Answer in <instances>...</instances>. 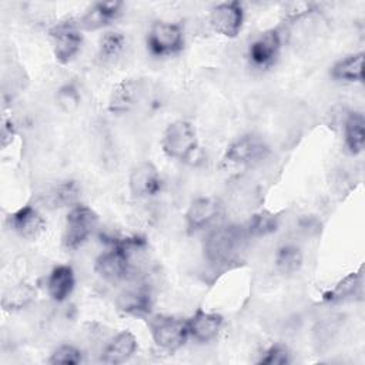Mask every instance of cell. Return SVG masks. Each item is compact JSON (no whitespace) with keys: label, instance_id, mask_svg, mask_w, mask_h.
<instances>
[{"label":"cell","instance_id":"1","mask_svg":"<svg viewBox=\"0 0 365 365\" xmlns=\"http://www.w3.org/2000/svg\"><path fill=\"white\" fill-rule=\"evenodd\" d=\"M161 148L170 158L178 161H188L198 150V138L194 125L187 120H177L167 125Z\"/></svg>","mask_w":365,"mask_h":365},{"label":"cell","instance_id":"2","mask_svg":"<svg viewBox=\"0 0 365 365\" xmlns=\"http://www.w3.org/2000/svg\"><path fill=\"white\" fill-rule=\"evenodd\" d=\"M147 325L155 345L168 352L180 349L190 338L187 321H182L177 317L164 314L153 315L148 319Z\"/></svg>","mask_w":365,"mask_h":365},{"label":"cell","instance_id":"3","mask_svg":"<svg viewBox=\"0 0 365 365\" xmlns=\"http://www.w3.org/2000/svg\"><path fill=\"white\" fill-rule=\"evenodd\" d=\"M244 240V231L234 225L218 227L211 231L204 242V252L208 261L214 264L228 262L237 254L241 241Z\"/></svg>","mask_w":365,"mask_h":365},{"label":"cell","instance_id":"4","mask_svg":"<svg viewBox=\"0 0 365 365\" xmlns=\"http://www.w3.org/2000/svg\"><path fill=\"white\" fill-rule=\"evenodd\" d=\"M98 222L97 214L87 205L73 207L67 217L63 232V245L67 250L80 248L91 235Z\"/></svg>","mask_w":365,"mask_h":365},{"label":"cell","instance_id":"5","mask_svg":"<svg viewBox=\"0 0 365 365\" xmlns=\"http://www.w3.org/2000/svg\"><path fill=\"white\" fill-rule=\"evenodd\" d=\"M147 46L154 56H171L182 50V27L171 21H154L147 34Z\"/></svg>","mask_w":365,"mask_h":365},{"label":"cell","instance_id":"6","mask_svg":"<svg viewBox=\"0 0 365 365\" xmlns=\"http://www.w3.org/2000/svg\"><path fill=\"white\" fill-rule=\"evenodd\" d=\"M50 38L54 57L61 64H67L68 61H71L77 56L83 44L80 27L73 20L57 23L50 30Z\"/></svg>","mask_w":365,"mask_h":365},{"label":"cell","instance_id":"7","mask_svg":"<svg viewBox=\"0 0 365 365\" xmlns=\"http://www.w3.org/2000/svg\"><path fill=\"white\" fill-rule=\"evenodd\" d=\"M131 259L118 240L111 241V247L101 252L94 261V271L106 281L117 282L130 274Z\"/></svg>","mask_w":365,"mask_h":365},{"label":"cell","instance_id":"8","mask_svg":"<svg viewBox=\"0 0 365 365\" xmlns=\"http://www.w3.org/2000/svg\"><path fill=\"white\" fill-rule=\"evenodd\" d=\"M268 154V145L257 134H244L234 140L225 150L222 161L235 165L252 164Z\"/></svg>","mask_w":365,"mask_h":365},{"label":"cell","instance_id":"9","mask_svg":"<svg viewBox=\"0 0 365 365\" xmlns=\"http://www.w3.org/2000/svg\"><path fill=\"white\" fill-rule=\"evenodd\" d=\"M244 23V9L240 1H224L210 11V24L218 34L232 38L241 31Z\"/></svg>","mask_w":365,"mask_h":365},{"label":"cell","instance_id":"10","mask_svg":"<svg viewBox=\"0 0 365 365\" xmlns=\"http://www.w3.org/2000/svg\"><path fill=\"white\" fill-rule=\"evenodd\" d=\"M128 188L134 197L145 198L158 194L161 190V178L153 163L144 161L137 164L128 177Z\"/></svg>","mask_w":365,"mask_h":365},{"label":"cell","instance_id":"11","mask_svg":"<svg viewBox=\"0 0 365 365\" xmlns=\"http://www.w3.org/2000/svg\"><path fill=\"white\" fill-rule=\"evenodd\" d=\"M221 211V204L212 197L195 198L185 212V227L188 232H195L208 227Z\"/></svg>","mask_w":365,"mask_h":365},{"label":"cell","instance_id":"12","mask_svg":"<svg viewBox=\"0 0 365 365\" xmlns=\"http://www.w3.org/2000/svg\"><path fill=\"white\" fill-rule=\"evenodd\" d=\"M279 48H281V36L277 29H271L261 33L250 44L248 57L254 66L268 67L278 57Z\"/></svg>","mask_w":365,"mask_h":365},{"label":"cell","instance_id":"13","mask_svg":"<svg viewBox=\"0 0 365 365\" xmlns=\"http://www.w3.org/2000/svg\"><path fill=\"white\" fill-rule=\"evenodd\" d=\"M222 317L217 312H208L204 309H197L190 319H187L188 336L197 342L205 344L217 338L222 328Z\"/></svg>","mask_w":365,"mask_h":365},{"label":"cell","instance_id":"14","mask_svg":"<svg viewBox=\"0 0 365 365\" xmlns=\"http://www.w3.org/2000/svg\"><path fill=\"white\" fill-rule=\"evenodd\" d=\"M10 228L24 240H36L46 228V221L33 205H23L9 217Z\"/></svg>","mask_w":365,"mask_h":365},{"label":"cell","instance_id":"15","mask_svg":"<svg viewBox=\"0 0 365 365\" xmlns=\"http://www.w3.org/2000/svg\"><path fill=\"white\" fill-rule=\"evenodd\" d=\"M137 338L130 331H121L114 335L101 352V361L104 364H123L128 361L137 351Z\"/></svg>","mask_w":365,"mask_h":365},{"label":"cell","instance_id":"16","mask_svg":"<svg viewBox=\"0 0 365 365\" xmlns=\"http://www.w3.org/2000/svg\"><path fill=\"white\" fill-rule=\"evenodd\" d=\"M121 1H98L91 4L78 20V27L84 30L101 29L113 19H115L121 10Z\"/></svg>","mask_w":365,"mask_h":365},{"label":"cell","instance_id":"17","mask_svg":"<svg viewBox=\"0 0 365 365\" xmlns=\"http://www.w3.org/2000/svg\"><path fill=\"white\" fill-rule=\"evenodd\" d=\"M76 278L70 265H57L47 277V292L56 302L66 301L74 289Z\"/></svg>","mask_w":365,"mask_h":365},{"label":"cell","instance_id":"18","mask_svg":"<svg viewBox=\"0 0 365 365\" xmlns=\"http://www.w3.org/2000/svg\"><path fill=\"white\" fill-rule=\"evenodd\" d=\"M118 308L130 315L150 314L153 307V297L145 285H137L125 289L117 301Z\"/></svg>","mask_w":365,"mask_h":365},{"label":"cell","instance_id":"19","mask_svg":"<svg viewBox=\"0 0 365 365\" xmlns=\"http://www.w3.org/2000/svg\"><path fill=\"white\" fill-rule=\"evenodd\" d=\"M344 141L346 150L356 155L365 145V118L359 111H352L346 115L344 123Z\"/></svg>","mask_w":365,"mask_h":365},{"label":"cell","instance_id":"20","mask_svg":"<svg viewBox=\"0 0 365 365\" xmlns=\"http://www.w3.org/2000/svg\"><path fill=\"white\" fill-rule=\"evenodd\" d=\"M331 76L339 81H362L364 80V53H355L338 60L331 67Z\"/></svg>","mask_w":365,"mask_h":365},{"label":"cell","instance_id":"21","mask_svg":"<svg viewBox=\"0 0 365 365\" xmlns=\"http://www.w3.org/2000/svg\"><path fill=\"white\" fill-rule=\"evenodd\" d=\"M362 287V275L359 272H351L342 278L331 291L324 294L325 302H339L354 298L359 294Z\"/></svg>","mask_w":365,"mask_h":365},{"label":"cell","instance_id":"22","mask_svg":"<svg viewBox=\"0 0 365 365\" xmlns=\"http://www.w3.org/2000/svg\"><path fill=\"white\" fill-rule=\"evenodd\" d=\"M279 225V218L277 214L262 210L255 212L245 225V232L251 237H264L277 231Z\"/></svg>","mask_w":365,"mask_h":365},{"label":"cell","instance_id":"23","mask_svg":"<svg viewBox=\"0 0 365 365\" xmlns=\"http://www.w3.org/2000/svg\"><path fill=\"white\" fill-rule=\"evenodd\" d=\"M275 265L284 275L297 272L302 265V254L298 247L287 244L278 248L275 255Z\"/></svg>","mask_w":365,"mask_h":365},{"label":"cell","instance_id":"24","mask_svg":"<svg viewBox=\"0 0 365 365\" xmlns=\"http://www.w3.org/2000/svg\"><path fill=\"white\" fill-rule=\"evenodd\" d=\"M137 100V84L134 81H123L113 93L110 108L115 113L127 111Z\"/></svg>","mask_w":365,"mask_h":365},{"label":"cell","instance_id":"25","mask_svg":"<svg viewBox=\"0 0 365 365\" xmlns=\"http://www.w3.org/2000/svg\"><path fill=\"white\" fill-rule=\"evenodd\" d=\"M33 289L26 284H19L10 288L3 297V307L4 309H21L24 308L33 298Z\"/></svg>","mask_w":365,"mask_h":365},{"label":"cell","instance_id":"26","mask_svg":"<svg viewBox=\"0 0 365 365\" xmlns=\"http://www.w3.org/2000/svg\"><path fill=\"white\" fill-rule=\"evenodd\" d=\"M78 195V188L74 181H66L58 184L48 195V202L54 207L70 205L76 201Z\"/></svg>","mask_w":365,"mask_h":365},{"label":"cell","instance_id":"27","mask_svg":"<svg viewBox=\"0 0 365 365\" xmlns=\"http://www.w3.org/2000/svg\"><path fill=\"white\" fill-rule=\"evenodd\" d=\"M124 36L118 31H108L100 38V57L101 58H113L117 57L124 47Z\"/></svg>","mask_w":365,"mask_h":365},{"label":"cell","instance_id":"28","mask_svg":"<svg viewBox=\"0 0 365 365\" xmlns=\"http://www.w3.org/2000/svg\"><path fill=\"white\" fill-rule=\"evenodd\" d=\"M83 361L81 351L74 345H60L48 358L50 364H63V365H77Z\"/></svg>","mask_w":365,"mask_h":365},{"label":"cell","instance_id":"29","mask_svg":"<svg viewBox=\"0 0 365 365\" xmlns=\"http://www.w3.org/2000/svg\"><path fill=\"white\" fill-rule=\"evenodd\" d=\"M80 93L74 84H64L57 91V103L63 111L71 113L77 110L80 104Z\"/></svg>","mask_w":365,"mask_h":365},{"label":"cell","instance_id":"30","mask_svg":"<svg viewBox=\"0 0 365 365\" xmlns=\"http://www.w3.org/2000/svg\"><path fill=\"white\" fill-rule=\"evenodd\" d=\"M289 362H291V354L281 344L271 345L258 361V364H262V365H287Z\"/></svg>","mask_w":365,"mask_h":365}]
</instances>
